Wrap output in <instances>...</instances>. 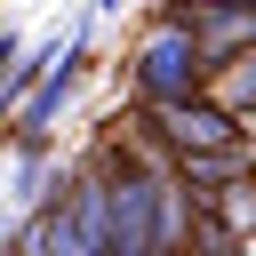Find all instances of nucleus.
I'll list each match as a JSON object with an SVG mask.
<instances>
[{
  "label": "nucleus",
  "mask_w": 256,
  "mask_h": 256,
  "mask_svg": "<svg viewBox=\"0 0 256 256\" xmlns=\"http://www.w3.org/2000/svg\"><path fill=\"white\" fill-rule=\"evenodd\" d=\"M128 96L136 104H184V96H208V64L192 48V24L184 16H152L144 40L128 48Z\"/></svg>",
  "instance_id": "1"
},
{
  "label": "nucleus",
  "mask_w": 256,
  "mask_h": 256,
  "mask_svg": "<svg viewBox=\"0 0 256 256\" xmlns=\"http://www.w3.org/2000/svg\"><path fill=\"white\" fill-rule=\"evenodd\" d=\"M136 136L160 160H192V152H232L248 144V128L216 104V96H184V104H136Z\"/></svg>",
  "instance_id": "2"
},
{
  "label": "nucleus",
  "mask_w": 256,
  "mask_h": 256,
  "mask_svg": "<svg viewBox=\"0 0 256 256\" xmlns=\"http://www.w3.org/2000/svg\"><path fill=\"white\" fill-rule=\"evenodd\" d=\"M80 72H88V24H72V32H64V56H56V64H48V80L16 104V120H8V144H16V152H24V144H48V128H56V120H64V104L80 96Z\"/></svg>",
  "instance_id": "3"
},
{
  "label": "nucleus",
  "mask_w": 256,
  "mask_h": 256,
  "mask_svg": "<svg viewBox=\"0 0 256 256\" xmlns=\"http://www.w3.org/2000/svg\"><path fill=\"white\" fill-rule=\"evenodd\" d=\"M168 16H184V24H192V48H200L208 80L256 48V8H176V0H168Z\"/></svg>",
  "instance_id": "4"
},
{
  "label": "nucleus",
  "mask_w": 256,
  "mask_h": 256,
  "mask_svg": "<svg viewBox=\"0 0 256 256\" xmlns=\"http://www.w3.org/2000/svg\"><path fill=\"white\" fill-rule=\"evenodd\" d=\"M168 176L192 192V208L200 200H216V192H232V184H248L256 176V144H232V152H192V160H168Z\"/></svg>",
  "instance_id": "5"
},
{
  "label": "nucleus",
  "mask_w": 256,
  "mask_h": 256,
  "mask_svg": "<svg viewBox=\"0 0 256 256\" xmlns=\"http://www.w3.org/2000/svg\"><path fill=\"white\" fill-rule=\"evenodd\" d=\"M208 96H216V104H224V112L248 128V120H256V48H248L240 64H224V72L208 80Z\"/></svg>",
  "instance_id": "6"
},
{
  "label": "nucleus",
  "mask_w": 256,
  "mask_h": 256,
  "mask_svg": "<svg viewBox=\"0 0 256 256\" xmlns=\"http://www.w3.org/2000/svg\"><path fill=\"white\" fill-rule=\"evenodd\" d=\"M184 256H248V240L224 224V216H208V208H192V232H184Z\"/></svg>",
  "instance_id": "7"
},
{
  "label": "nucleus",
  "mask_w": 256,
  "mask_h": 256,
  "mask_svg": "<svg viewBox=\"0 0 256 256\" xmlns=\"http://www.w3.org/2000/svg\"><path fill=\"white\" fill-rule=\"evenodd\" d=\"M200 208H208V216H224L240 240H256V176H248V184H232V192H216V200H200Z\"/></svg>",
  "instance_id": "8"
},
{
  "label": "nucleus",
  "mask_w": 256,
  "mask_h": 256,
  "mask_svg": "<svg viewBox=\"0 0 256 256\" xmlns=\"http://www.w3.org/2000/svg\"><path fill=\"white\" fill-rule=\"evenodd\" d=\"M16 200H24V208L48 200V144H24V152H16Z\"/></svg>",
  "instance_id": "9"
},
{
  "label": "nucleus",
  "mask_w": 256,
  "mask_h": 256,
  "mask_svg": "<svg viewBox=\"0 0 256 256\" xmlns=\"http://www.w3.org/2000/svg\"><path fill=\"white\" fill-rule=\"evenodd\" d=\"M112 8H128V0H88V16H112Z\"/></svg>",
  "instance_id": "10"
},
{
  "label": "nucleus",
  "mask_w": 256,
  "mask_h": 256,
  "mask_svg": "<svg viewBox=\"0 0 256 256\" xmlns=\"http://www.w3.org/2000/svg\"><path fill=\"white\" fill-rule=\"evenodd\" d=\"M248 144H256V120H248Z\"/></svg>",
  "instance_id": "11"
},
{
  "label": "nucleus",
  "mask_w": 256,
  "mask_h": 256,
  "mask_svg": "<svg viewBox=\"0 0 256 256\" xmlns=\"http://www.w3.org/2000/svg\"><path fill=\"white\" fill-rule=\"evenodd\" d=\"M248 256H256V240H248Z\"/></svg>",
  "instance_id": "12"
},
{
  "label": "nucleus",
  "mask_w": 256,
  "mask_h": 256,
  "mask_svg": "<svg viewBox=\"0 0 256 256\" xmlns=\"http://www.w3.org/2000/svg\"><path fill=\"white\" fill-rule=\"evenodd\" d=\"M0 8H8V0H0Z\"/></svg>",
  "instance_id": "13"
}]
</instances>
